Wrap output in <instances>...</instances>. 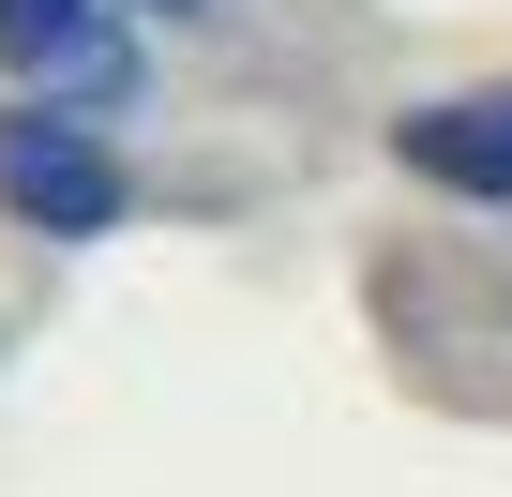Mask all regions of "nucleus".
Here are the masks:
<instances>
[{"label":"nucleus","mask_w":512,"mask_h":497,"mask_svg":"<svg viewBox=\"0 0 512 497\" xmlns=\"http://www.w3.org/2000/svg\"><path fill=\"white\" fill-rule=\"evenodd\" d=\"M106 16H196V0H106Z\"/></svg>","instance_id":"nucleus-4"},{"label":"nucleus","mask_w":512,"mask_h":497,"mask_svg":"<svg viewBox=\"0 0 512 497\" xmlns=\"http://www.w3.org/2000/svg\"><path fill=\"white\" fill-rule=\"evenodd\" d=\"M0 61H16L31 106H61V121H106L136 91V31L106 16V0H0Z\"/></svg>","instance_id":"nucleus-2"},{"label":"nucleus","mask_w":512,"mask_h":497,"mask_svg":"<svg viewBox=\"0 0 512 497\" xmlns=\"http://www.w3.org/2000/svg\"><path fill=\"white\" fill-rule=\"evenodd\" d=\"M392 151H407V166H422L437 196H482V211H512V76L407 106V121H392Z\"/></svg>","instance_id":"nucleus-3"},{"label":"nucleus","mask_w":512,"mask_h":497,"mask_svg":"<svg viewBox=\"0 0 512 497\" xmlns=\"http://www.w3.org/2000/svg\"><path fill=\"white\" fill-rule=\"evenodd\" d=\"M0 211L46 226V241H106L136 211V166L106 151V121H61V106H16L0 121Z\"/></svg>","instance_id":"nucleus-1"}]
</instances>
